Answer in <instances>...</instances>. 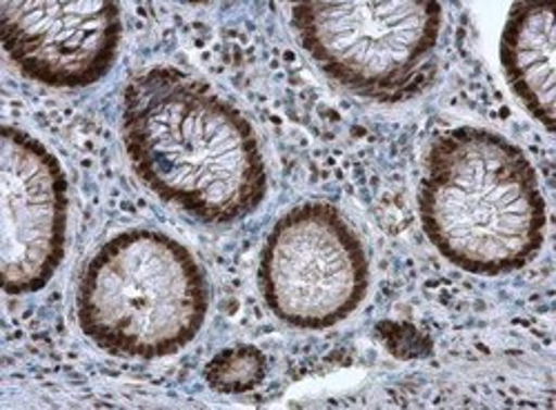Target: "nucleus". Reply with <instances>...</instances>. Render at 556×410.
<instances>
[{"instance_id":"nucleus-1","label":"nucleus","mask_w":556,"mask_h":410,"mask_svg":"<svg viewBox=\"0 0 556 410\" xmlns=\"http://www.w3.org/2000/svg\"><path fill=\"white\" fill-rule=\"evenodd\" d=\"M121 129L136 176L203 223L241 221L267 195L252 123L188 72L159 65L136 74L123 95Z\"/></svg>"},{"instance_id":"nucleus-2","label":"nucleus","mask_w":556,"mask_h":410,"mask_svg":"<svg viewBox=\"0 0 556 410\" xmlns=\"http://www.w3.org/2000/svg\"><path fill=\"white\" fill-rule=\"evenodd\" d=\"M430 244L456 268L498 277L528 265L545 239V199L519 146L481 127L432 144L419 190Z\"/></svg>"},{"instance_id":"nucleus-3","label":"nucleus","mask_w":556,"mask_h":410,"mask_svg":"<svg viewBox=\"0 0 556 410\" xmlns=\"http://www.w3.org/2000/svg\"><path fill=\"white\" fill-rule=\"evenodd\" d=\"M210 286L197 257L156 231L110 239L83 270L76 312L85 337L116 357L161 359L201 333Z\"/></svg>"},{"instance_id":"nucleus-4","label":"nucleus","mask_w":556,"mask_h":410,"mask_svg":"<svg viewBox=\"0 0 556 410\" xmlns=\"http://www.w3.org/2000/svg\"><path fill=\"white\" fill-rule=\"evenodd\" d=\"M292 27L318 70L361 99L403 103L437 76L434 0H312L292 8Z\"/></svg>"},{"instance_id":"nucleus-5","label":"nucleus","mask_w":556,"mask_h":410,"mask_svg":"<svg viewBox=\"0 0 556 410\" xmlns=\"http://www.w3.org/2000/svg\"><path fill=\"white\" fill-rule=\"evenodd\" d=\"M267 308L301 331H326L348 319L369 288L361 237L330 203H303L271 227L258 263Z\"/></svg>"},{"instance_id":"nucleus-6","label":"nucleus","mask_w":556,"mask_h":410,"mask_svg":"<svg viewBox=\"0 0 556 410\" xmlns=\"http://www.w3.org/2000/svg\"><path fill=\"white\" fill-rule=\"evenodd\" d=\"M70 195L59 159L31 134H0V275L12 297L42 290L65 257Z\"/></svg>"},{"instance_id":"nucleus-7","label":"nucleus","mask_w":556,"mask_h":410,"mask_svg":"<svg viewBox=\"0 0 556 410\" xmlns=\"http://www.w3.org/2000/svg\"><path fill=\"white\" fill-rule=\"evenodd\" d=\"M121 8L112 0H5L0 38L10 61L50 87L99 83L118 57Z\"/></svg>"},{"instance_id":"nucleus-8","label":"nucleus","mask_w":556,"mask_h":410,"mask_svg":"<svg viewBox=\"0 0 556 410\" xmlns=\"http://www.w3.org/2000/svg\"><path fill=\"white\" fill-rule=\"evenodd\" d=\"M554 52L552 3H515L501 34V65L509 89L547 132H554Z\"/></svg>"},{"instance_id":"nucleus-9","label":"nucleus","mask_w":556,"mask_h":410,"mask_svg":"<svg viewBox=\"0 0 556 410\" xmlns=\"http://www.w3.org/2000/svg\"><path fill=\"white\" fill-rule=\"evenodd\" d=\"M267 377V357L248 344L220 350L207 363L205 380L210 388L225 395H243L258 388Z\"/></svg>"}]
</instances>
